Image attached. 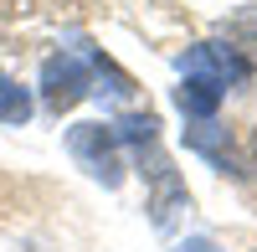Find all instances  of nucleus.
<instances>
[{
    "label": "nucleus",
    "mask_w": 257,
    "mask_h": 252,
    "mask_svg": "<svg viewBox=\"0 0 257 252\" xmlns=\"http://www.w3.org/2000/svg\"><path fill=\"white\" fill-rule=\"evenodd\" d=\"M67 144H72V155L88 165V175H98L103 185H118V150H113V129H103V123H77Z\"/></svg>",
    "instance_id": "f257e3e1"
},
{
    "label": "nucleus",
    "mask_w": 257,
    "mask_h": 252,
    "mask_svg": "<svg viewBox=\"0 0 257 252\" xmlns=\"http://www.w3.org/2000/svg\"><path fill=\"white\" fill-rule=\"evenodd\" d=\"M41 93H47V108L67 113L72 103L88 93V67H82L77 57H47V67H41Z\"/></svg>",
    "instance_id": "f03ea898"
},
{
    "label": "nucleus",
    "mask_w": 257,
    "mask_h": 252,
    "mask_svg": "<svg viewBox=\"0 0 257 252\" xmlns=\"http://www.w3.org/2000/svg\"><path fill=\"white\" fill-rule=\"evenodd\" d=\"M31 118V93L21 82L0 77V123H26Z\"/></svg>",
    "instance_id": "39448f33"
},
{
    "label": "nucleus",
    "mask_w": 257,
    "mask_h": 252,
    "mask_svg": "<svg viewBox=\"0 0 257 252\" xmlns=\"http://www.w3.org/2000/svg\"><path fill=\"white\" fill-rule=\"evenodd\" d=\"M216 98H221L216 82H206V77H190V72H185V88H180V108H185V113L206 118L211 108H216Z\"/></svg>",
    "instance_id": "20e7f679"
},
{
    "label": "nucleus",
    "mask_w": 257,
    "mask_h": 252,
    "mask_svg": "<svg viewBox=\"0 0 257 252\" xmlns=\"http://www.w3.org/2000/svg\"><path fill=\"white\" fill-rule=\"evenodd\" d=\"M252 165H257V139H252Z\"/></svg>",
    "instance_id": "0eeeda50"
},
{
    "label": "nucleus",
    "mask_w": 257,
    "mask_h": 252,
    "mask_svg": "<svg viewBox=\"0 0 257 252\" xmlns=\"http://www.w3.org/2000/svg\"><path fill=\"white\" fill-rule=\"evenodd\" d=\"M185 72L190 77H206V82H216V88H226V82H242L247 77V62L237 57V52H226V47H196L185 57Z\"/></svg>",
    "instance_id": "7ed1b4c3"
},
{
    "label": "nucleus",
    "mask_w": 257,
    "mask_h": 252,
    "mask_svg": "<svg viewBox=\"0 0 257 252\" xmlns=\"http://www.w3.org/2000/svg\"><path fill=\"white\" fill-rule=\"evenodd\" d=\"M185 252H211V247H206V242H190V247H185Z\"/></svg>",
    "instance_id": "423d86ee"
}]
</instances>
